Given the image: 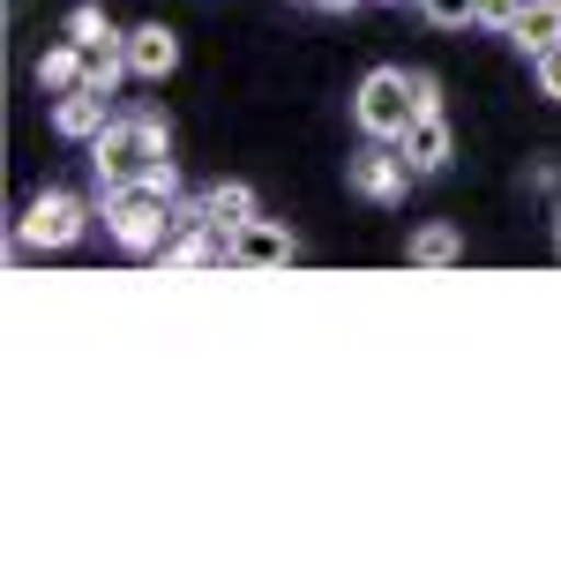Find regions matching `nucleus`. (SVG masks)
<instances>
[{
    "mask_svg": "<svg viewBox=\"0 0 561 561\" xmlns=\"http://www.w3.org/2000/svg\"><path fill=\"white\" fill-rule=\"evenodd\" d=\"M173 203H180V180H173V165H158L135 187H105V225H113V240L128 255H158L173 240Z\"/></svg>",
    "mask_w": 561,
    "mask_h": 561,
    "instance_id": "nucleus-1",
    "label": "nucleus"
},
{
    "mask_svg": "<svg viewBox=\"0 0 561 561\" xmlns=\"http://www.w3.org/2000/svg\"><path fill=\"white\" fill-rule=\"evenodd\" d=\"M165 150H173V128H165V113H128V121H113V128L90 142L98 187H135V180H150L158 165H173Z\"/></svg>",
    "mask_w": 561,
    "mask_h": 561,
    "instance_id": "nucleus-2",
    "label": "nucleus"
},
{
    "mask_svg": "<svg viewBox=\"0 0 561 561\" xmlns=\"http://www.w3.org/2000/svg\"><path fill=\"white\" fill-rule=\"evenodd\" d=\"M352 113H359V128L375 135V142H397V135L420 121V76H404V68H375L359 98H352Z\"/></svg>",
    "mask_w": 561,
    "mask_h": 561,
    "instance_id": "nucleus-3",
    "label": "nucleus"
},
{
    "mask_svg": "<svg viewBox=\"0 0 561 561\" xmlns=\"http://www.w3.org/2000/svg\"><path fill=\"white\" fill-rule=\"evenodd\" d=\"M83 225H90V203L53 187V195H38V203L23 210L15 240H23V248H68V240H83Z\"/></svg>",
    "mask_w": 561,
    "mask_h": 561,
    "instance_id": "nucleus-4",
    "label": "nucleus"
},
{
    "mask_svg": "<svg viewBox=\"0 0 561 561\" xmlns=\"http://www.w3.org/2000/svg\"><path fill=\"white\" fill-rule=\"evenodd\" d=\"M412 165H404V150H389V142H375L367 135V150L352 158V187L367 195V203H404V187H412Z\"/></svg>",
    "mask_w": 561,
    "mask_h": 561,
    "instance_id": "nucleus-5",
    "label": "nucleus"
},
{
    "mask_svg": "<svg viewBox=\"0 0 561 561\" xmlns=\"http://www.w3.org/2000/svg\"><path fill=\"white\" fill-rule=\"evenodd\" d=\"M277 262H293V232L270 217H248L232 232V270H277Z\"/></svg>",
    "mask_w": 561,
    "mask_h": 561,
    "instance_id": "nucleus-6",
    "label": "nucleus"
},
{
    "mask_svg": "<svg viewBox=\"0 0 561 561\" xmlns=\"http://www.w3.org/2000/svg\"><path fill=\"white\" fill-rule=\"evenodd\" d=\"M397 150H404V165H412L420 180L442 173V165H449V121H442V105H427V113H420L412 128L397 135Z\"/></svg>",
    "mask_w": 561,
    "mask_h": 561,
    "instance_id": "nucleus-7",
    "label": "nucleus"
},
{
    "mask_svg": "<svg viewBox=\"0 0 561 561\" xmlns=\"http://www.w3.org/2000/svg\"><path fill=\"white\" fill-rule=\"evenodd\" d=\"M128 68L142 76V83H165L180 68V38L165 31V23H142V31H128Z\"/></svg>",
    "mask_w": 561,
    "mask_h": 561,
    "instance_id": "nucleus-8",
    "label": "nucleus"
},
{
    "mask_svg": "<svg viewBox=\"0 0 561 561\" xmlns=\"http://www.w3.org/2000/svg\"><path fill=\"white\" fill-rule=\"evenodd\" d=\"M53 128L68 135V142H98V135L113 128V121H105V90H68V98H60V105H53Z\"/></svg>",
    "mask_w": 561,
    "mask_h": 561,
    "instance_id": "nucleus-9",
    "label": "nucleus"
},
{
    "mask_svg": "<svg viewBox=\"0 0 561 561\" xmlns=\"http://www.w3.org/2000/svg\"><path fill=\"white\" fill-rule=\"evenodd\" d=\"M510 38H517L531 60H539L547 45H561V0H524V15H517V31H510Z\"/></svg>",
    "mask_w": 561,
    "mask_h": 561,
    "instance_id": "nucleus-10",
    "label": "nucleus"
},
{
    "mask_svg": "<svg viewBox=\"0 0 561 561\" xmlns=\"http://www.w3.org/2000/svg\"><path fill=\"white\" fill-rule=\"evenodd\" d=\"M90 83V68H83V45L68 38V45H53L38 60V90H53V98H68V90H83Z\"/></svg>",
    "mask_w": 561,
    "mask_h": 561,
    "instance_id": "nucleus-11",
    "label": "nucleus"
},
{
    "mask_svg": "<svg viewBox=\"0 0 561 561\" xmlns=\"http://www.w3.org/2000/svg\"><path fill=\"white\" fill-rule=\"evenodd\" d=\"M404 255H412V270H449V262H465V240H457V225H420Z\"/></svg>",
    "mask_w": 561,
    "mask_h": 561,
    "instance_id": "nucleus-12",
    "label": "nucleus"
},
{
    "mask_svg": "<svg viewBox=\"0 0 561 561\" xmlns=\"http://www.w3.org/2000/svg\"><path fill=\"white\" fill-rule=\"evenodd\" d=\"M203 203H210V225H217V232H240V225L255 217V195H248L240 180H217V187L203 195Z\"/></svg>",
    "mask_w": 561,
    "mask_h": 561,
    "instance_id": "nucleus-13",
    "label": "nucleus"
},
{
    "mask_svg": "<svg viewBox=\"0 0 561 561\" xmlns=\"http://www.w3.org/2000/svg\"><path fill=\"white\" fill-rule=\"evenodd\" d=\"M68 38H76V45H98V38H121V31L105 23V8H98V0H83V8L68 15Z\"/></svg>",
    "mask_w": 561,
    "mask_h": 561,
    "instance_id": "nucleus-14",
    "label": "nucleus"
},
{
    "mask_svg": "<svg viewBox=\"0 0 561 561\" xmlns=\"http://www.w3.org/2000/svg\"><path fill=\"white\" fill-rule=\"evenodd\" d=\"M420 8H427L434 31H465V23L479 15V0H420Z\"/></svg>",
    "mask_w": 561,
    "mask_h": 561,
    "instance_id": "nucleus-15",
    "label": "nucleus"
},
{
    "mask_svg": "<svg viewBox=\"0 0 561 561\" xmlns=\"http://www.w3.org/2000/svg\"><path fill=\"white\" fill-rule=\"evenodd\" d=\"M517 15H524V0H479V31H502V38H510V31H517Z\"/></svg>",
    "mask_w": 561,
    "mask_h": 561,
    "instance_id": "nucleus-16",
    "label": "nucleus"
},
{
    "mask_svg": "<svg viewBox=\"0 0 561 561\" xmlns=\"http://www.w3.org/2000/svg\"><path fill=\"white\" fill-rule=\"evenodd\" d=\"M531 76H539V98H561V45H547V53L531 60Z\"/></svg>",
    "mask_w": 561,
    "mask_h": 561,
    "instance_id": "nucleus-17",
    "label": "nucleus"
},
{
    "mask_svg": "<svg viewBox=\"0 0 561 561\" xmlns=\"http://www.w3.org/2000/svg\"><path fill=\"white\" fill-rule=\"evenodd\" d=\"M314 8H359V0H314Z\"/></svg>",
    "mask_w": 561,
    "mask_h": 561,
    "instance_id": "nucleus-18",
    "label": "nucleus"
},
{
    "mask_svg": "<svg viewBox=\"0 0 561 561\" xmlns=\"http://www.w3.org/2000/svg\"><path fill=\"white\" fill-rule=\"evenodd\" d=\"M554 255H561V210H554Z\"/></svg>",
    "mask_w": 561,
    "mask_h": 561,
    "instance_id": "nucleus-19",
    "label": "nucleus"
}]
</instances>
